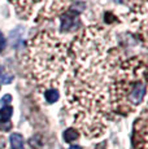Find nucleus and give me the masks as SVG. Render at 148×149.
Returning <instances> with one entry per match:
<instances>
[{
	"label": "nucleus",
	"mask_w": 148,
	"mask_h": 149,
	"mask_svg": "<svg viewBox=\"0 0 148 149\" xmlns=\"http://www.w3.org/2000/svg\"><path fill=\"white\" fill-rule=\"evenodd\" d=\"M77 139H78V132H77V130H74V128H68L64 132V140L66 143H73L74 140H77Z\"/></svg>",
	"instance_id": "obj_6"
},
{
	"label": "nucleus",
	"mask_w": 148,
	"mask_h": 149,
	"mask_svg": "<svg viewBox=\"0 0 148 149\" xmlns=\"http://www.w3.org/2000/svg\"><path fill=\"white\" fill-rule=\"evenodd\" d=\"M4 48H5V38L3 35V33L0 31V52H3Z\"/></svg>",
	"instance_id": "obj_9"
},
{
	"label": "nucleus",
	"mask_w": 148,
	"mask_h": 149,
	"mask_svg": "<svg viewBox=\"0 0 148 149\" xmlns=\"http://www.w3.org/2000/svg\"><path fill=\"white\" fill-rule=\"evenodd\" d=\"M44 97H45V100H47V102H50V104H53V102H56L59 100L60 93H59L57 90H55V88H51V90H47L44 92Z\"/></svg>",
	"instance_id": "obj_5"
},
{
	"label": "nucleus",
	"mask_w": 148,
	"mask_h": 149,
	"mask_svg": "<svg viewBox=\"0 0 148 149\" xmlns=\"http://www.w3.org/2000/svg\"><path fill=\"white\" fill-rule=\"evenodd\" d=\"M0 74H1V70H0Z\"/></svg>",
	"instance_id": "obj_12"
},
{
	"label": "nucleus",
	"mask_w": 148,
	"mask_h": 149,
	"mask_svg": "<svg viewBox=\"0 0 148 149\" xmlns=\"http://www.w3.org/2000/svg\"><path fill=\"white\" fill-rule=\"evenodd\" d=\"M29 68L34 82L40 90H57L62 75L70 68L66 43L48 31L39 33L27 44Z\"/></svg>",
	"instance_id": "obj_2"
},
{
	"label": "nucleus",
	"mask_w": 148,
	"mask_h": 149,
	"mask_svg": "<svg viewBox=\"0 0 148 149\" xmlns=\"http://www.w3.org/2000/svg\"><path fill=\"white\" fill-rule=\"evenodd\" d=\"M13 114V108L12 107H3L0 109V117L3 121H9L10 117Z\"/></svg>",
	"instance_id": "obj_7"
},
{
	"label": "nucleus",
	"mask_w": 148,
	"mask_h": 149,
	"mask_svg": "<svg viewBox=\"0 0 148 149\" xmlns=\"http://www.w3.org/2000/svg\"><path fill=\"white\" fill-rule=\"evenodd\" d=\"M66 79L68 107L84 134L99 136L114 111L140 104L146 95V64L127 58L107 29L90 26L72 43Z\"/></svg>",
	"instance_id": "obj_1"
},
{
	"label": "nucleus",
	"mask_w": 148,
	"mask_h": 149,
	"mask_svg": "<svg viewBox=\"0 0 148 149\" xmlns=\"http://www.w3.org/2000/svg\"><path fill=\"white\" fill-rule=\"evenodd\" d=\"M69 149H82V148L79 147V145H72V147H70Z\"/></svg>",
	"instance_id": "obj_11"
},
{
	"label": "nucleus",
	"mask_w": 148,
	"mask_h": 149,
	"mask_svg": "<svg viewBox=\"0 0 148 149\" xmlns=\"http://www.w3.org/2000/svg\"><path fill=\"white\" fill-rule=\"evenodd\" d=\"M12 128V123L9 121H3L0 119V131H9Z\"/></svg>",
	"instance_id": "obj_8"
},
{
	"label": "nucleus",
	"mask_w": 148,
	"mask_h": 149,
	"mask_svg": "<svg viewBox=\"0 0 148 149\" xmlns=\"http://www.w3.org/2000/svg\"><path fill=\"white\" fill-rule=\"evenodd\" d=\"M10 100H12V96L10 95H5L4 97L1 99V104H8V102H10Z\"/></svg>",
	"instance_id": "obj_10"
},
{
	"label": "nucleus",
	"mask_w": 148,
	"mask_h": 149,
	"mask_svg": "<svg viewBox=\"0 0 148 149\" xmlns=\"http://www.w3.org/2000/svg\"><path fill=\"white\" fill-rule=\"evenodd\" d=\"M10 141V149H24V137L20 134H12L9 137Z\"/></svg>",
	"instance_id": "obj_4"
},
{
	"label": "nucleus",
	"mask_w": 148,
	"mask_h": 149,
	"mask_svg": "<svg viewBox=\"0 0 148 149\" xmlns=\"http://www.w3.org/2000/svg\"><path fill=\"white\" fill-rule=\"evenodd\" d=\"M25 19H48L64 13L72 0H9Z\"/></svg>",
	"instance_id": "obj_3"
}]
</instances>
